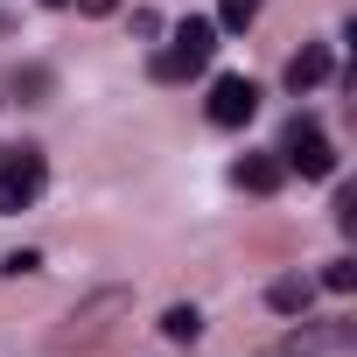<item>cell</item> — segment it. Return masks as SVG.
I'll return each instance as SVG.
<instances>
[{"mask_svg":"<svg viewBox=\"0 0 357 357\" xmlns=\"http://www.w3.org/2000/svg\"><path fill=\"white\" fill-rule=\"evenodd\" d=\"M126 315H133V294H126V287H98V294H84V301L63 315V329L50 336V350H63V357H70V350H98Z\"/></svg>","mask_w":357,"mask_h":357,"instance_id":"cell-1","label":"cell"},{"mask_svg":"<svg viewBox=\"0 0 357 357\" xmlns=\"http://www.w3.org/2000/svg\"><path fill=\"white\" fill-rule=\"evenodd\" d=\"M211 50H218V22L190 15V22H175L168 50H161V56H154L147 70H154V84H183V77H197V70L211 63Z\"/></svg>","mask_w":357,"mask_h":357,"instance_id":"cell-2","label":"cell"},{"mask_svg":"<svg viewBox=\"0 0 357 357\" xmlns=\"http://www.w3.org/2000/svg\"><path fill=\"white\" fill-rule=\"evenodd\" d=\"M43 183H50L43 154H36V147H8V154H0V218L29 211V204L43 197Z\"/></svg>","mask_w":357,"mask_h":357,"instance_id":"cell-3","label":"cell"},{"mask_svg":"<svg viewBox=\"0 0 357 357\" xmlns=\"http://www.w3.org/2000/svg\"><path fill=\"white\" fill-rule=\"evenodd\" d=\"M329 350H350V322H301L280 343H266V357H329Z\"/></svg>","mask_w":357,"mask_h":357,"instance_id":"cell-4","label":"cell"},{"mask_svg":"<svg viewBox=\"0 0 357 357\" xmlns=\"http://www.w3.org/2000/svg\"><path fill=\"white\" fill-rule=\"evenodd\" d=\"M204 112H211V126H245V119L259 112V84H252V77H218Z\"/></svg>","mask_w":357,"mask_h":357,"instance_id":"cell-5","label":"cell"},{"mask_svg":"<svg viewBox=\"0 0 357 357\" xmlns=\"http://www.w3.org/2000/svg\"><path fill=\"white\" fill-rule=\"evenodd\" d=\"M280 154H287L280 168H301V175H329V168H336V154H329V140H322V126H315V119H294Z\"/></svg>","mask_w":357,"mask_h":357,"instance_id":"cell-6","label":"cell"},{"mask_svg":"<svg viewBox=\"0 0 357 357\" xmlns=\"http://www.w3.org/2000/svg\"><path fill=\"white\" fill-rule=\"evenodd\" d=\"M280 175H287V168H280V154H245V161L231 168V183H238V190H252V197H273V190H280Z\"/></svg>","mask_w":357,"mask_h":357,"instance_id":"cell-7","label":"cell"},{"mask_svg":"<svg viewBox=\"0 0 357 357\" xmlns=\"http://www.w3.org/2000/svg\"><path fill=\"white\" fill-rule=\"evenodd\" d=\"M266 301H273V315H308V301H315V280H308V273H280V280L266 287Z\"/></svg>","mask_w":357,"mask_h":357,"instance_id":"cell-8","label":"cell"},{"mask_svg":"<svg viewBox=\"0 0 357 357\" xmlns=\"http://www.w3.org/2000/svg\"><path fill=\"white\" fill-rule=\"evenodd\" d=\"M322 77H329V50H322V43H308V50L287 63V91H315Z\"/></svg>","mask_w":357,"mask_h":357,"instance_id":"cell-9","label":"cell"},{"mask_svg":"<svg viewBox=\"0 0 357 357\" xmlns=\"http://www.w3.org/2000/svg\"><path fill=\"white\" fill-rule=\"evenodd\" d=\"M161 336H168V343H197V336H204V315H197L190 301H175V308L161 315Z\"/></svg>","mask_w":357,"mask_h":357,"instance_id":"cell-10","label":"cell"},{"mask_svg":"<svg viewBox=\"0 0 357 357\" xmlns=\"http://www.w3.org/2000/svg\"><path fill=\"white\" fill-rule=\"evenodd\" d=\"M259 22V0H225L218 8V29H252Z\"/></svg>","mask_w":357,"mask_h":357,"instance_id":"cell-11","label":"cell"},{"mask_svg":"<svg viewBox=\"0 0 357 357\" xmlns=\"http://www.w3.org/2000/svg\"><path fill=\"white\" fill-rule=\"evenodd\" d=\"M322 287H329V294H350V287H357V259H329Z\"/></svg>","mask_w":357,"mask_h":357,"instance_id":"cell-12","label":"cell"},{"mask_svg":"<svg viewBox=\"0 0 357 357\" xmlns=\"http://www.w3.org/2000/svg\"><path fill=\"white\" fill-rule=\"evenodd\" d=\"M43 266V252H8V259H0V273H36Z\"/></svg>","mask_w":357,"mask_h":357,"instance_id":"cell-13","label":"cell"},{"mask_svg":"<svg viewBox=\"0 0 357 357\" xmlns=\"http://www.w3.org/2000/svg\"><path fill=\"white\" fill-rule=\"evenodd\" d=\"M77 8H84V15H112V8H119V0H77Z\"/></svg>","mask_w":357,"mask_h":357,"instance_id":"cell-14","label":"cell"},{"mask_svg":"<svg viewBox=\"0 0 357 357\" xmlns=\"http://www.w3.org/2000/svg\"><path fill=\"white\" fill-rule=\"evenodd\" d=\"M50 8H63V0H50Z\"/></svg>","mask_w":357,"mask_h":357,"instance_id":"cell-15","label":"cell"}]
</instances>
